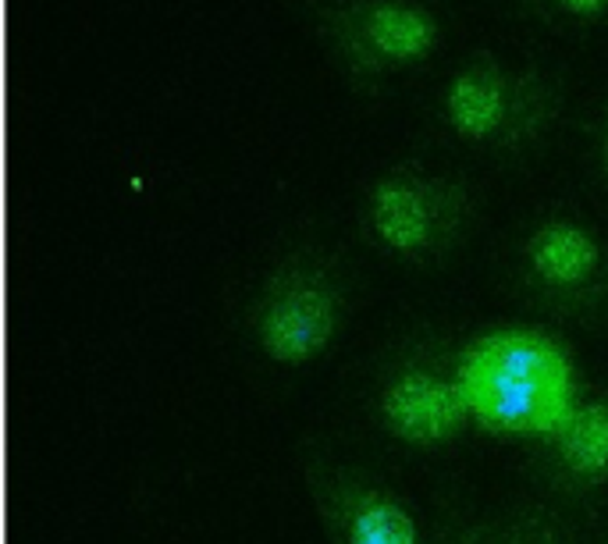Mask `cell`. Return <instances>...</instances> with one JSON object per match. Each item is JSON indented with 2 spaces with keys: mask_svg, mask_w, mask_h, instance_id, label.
Wrapping results in <instances>:
<instances>
[{
  "mask_svg": "<svg viewBox=\"0 0 608 544\" xmlns=\"http://www.w3.org/2000/svg\"><path fill=\"white\" fill-rule=\"evenodd\" d=\"M470 420L495 438L540 442L562 424L584 388L556 335L534 324H495L455 352Z\"/></svg>",
  "mask_w": 608,
  "mask_h": 544,
  "instance_id": "obj_1",
  "label": "cell"
},
{
  "mask_svg": "<svg viewBox=\"0 0 608 544\" xmlns=\"http://www.w3.org/2000/svg\"><path fill=\"white\" fill-rule=\"evenodd\" d=\"M349 321L342 270L317 250L281 256L256 285L250 303V338L275 366H309L338 346Z\"/></svg>",
  "mask_w": 608,
  "mask_h": 544,
  "instance_id": "obj_2",
  "label": "cell"
},
{
  "mask_svg": "<svg viewBox=\"0 0 608 544\" xmlns=\"http://www.w3.org/2000/svg\"><path fill=\"white\" fill-rule=\"evenodd\" d=\"M473 214V189L463 179L416 160L381 168L360 200L363 235L405 264H435L449 256L466 239Z\"/></svg>",
  "mask_w": 608,
  "mask_h": 544,
  "instance_id": "obj_3",
  "label": "cell"
},
{
  "mask_svg": "<svg viewBox=\"0 0 608 544\" xmlns=\"http://www.w3.org/2000/svg\"><path fill=\"white\" fill-rule=\"evenodd\" d=\"M441 114L463 143L509 154L537 143L551 129L559 89L540 68L473 50L445 78Z\"/></svg>",
  "mask_w": 608,
  "mask_h": 544,
  "instance_id": "obj_4",
  "label": "cell"
},
{
  "mask_svg": "<svg viewBox=\"0 0 608 544\" xmlns=\"http://www.w3.org/2000/svg\"><path fill=\"white\" fill-rule=\"evenodd\" d=\"M374 416L391 442L413 452H441L455 445L473 424L455 352L435 338L402 346L377 377Z\"/></svg>",
  "mask_w": 608,
  "mask_h": 544,
  "instance_id": "obj_5",
  "label": "cell"
},
{
  "mask_svg": "<svg viewBox=\"0 0 608 544\" xmlns=\"http://www.w3.org/2000/svg\"><path fill=\"white\" fill-rule=\"evenodd\" d=\"M324 44L360 86L402 72L445 39V19L424 0H314Z\"/></svg>",
  "mask_w": 608,
  "mask_h": 544,
  "instance_id": "obj_6",
  "label": "cell"
},
{
  "mask_svg": "<svg viewBox=\"0 0 608 544\" xmlns=\"http://www.w3.org/2000/svg\"><path fill=\"white\" fill-rule=\"evenodd\" d=\"M523 292L559 317L598 321L608 314V239L584 217L545 214L516 250Z\"/></svg>",
  "mask_w": 608,
  "mask_h": 544,
  "instance_id": "obj_7",
  "label": "cell"
},
{
  "mask_svg": "<svg viewBox=\"0 0 608 544\" xmlns=\"http://www.w3.org/2000/svg\"><path fill=\"white\" fill-rule=\"evenodd\" d=\"M303 484L331 544H430L424 520L367 467L309 445Z\"/></svg>",
  "mask_w": 608,
  "mask_h": 544,
  "instance_id": "obj_8",
  "label": "cell"
},
{
  "mask_svg": "<svg viewBox=\"0 0 608 544\" xmlns=\"http://www.w3.org/2000/svg\"><path fill=\"white\" fill-rule=\"evenodd\" d=\"M537 470L559 495L608 492V391L584 380L573 410L537 442Z\"/></svg>",
  "mask_w": 608,
  "mask_h": 544,
  "instance_id": "obj_9",
  "label": "cell"
},
{
  "mask_svg": "<svg viewBox=\"0 0 608 544\" xmlns=\"http://www.w3.org/2000/svg\"><path fill=\"white\" fill-rule=\"evenodd\" d=\"M481 544H584L576 530L540 501H520L491 520H477Z\"/></svg>",
  "mask_w": 608,
  "mask_h": 544,
  "instance_id": "obj_10",
  "label": "cell"
},
{
  "mask_svg": "<svg viewBox=\"0 0 608 544\" xmlns=\"http://www.w3.org/2000/svg\"><path fill=\"white\" fill-rule=\"evenodd\" d=\"M430 544H481L477 520H449V523H441L435 534H430Z\"/></svg>",
  "mask_w": 608,
  "mask_h": 544,
  "instance_id": "obj_11",
  "label": "cell"
},
{
  "mask_svg": "<svg viewBox=\"0 0 608 544\" xmlns=\"http://www.w3.org/2000/svg\"><path fill=\"white\" fill-rule=\"evenodd\" d=\"M548 4L559 8L570 19H587V22L608 19V0H548Z\"/></svg>",
  "mask_w": 608,
  "mask_h": 544,
  "instance_id": "obj_12",
  "label": "cell"
},
{
  "mask_svg": "<svg viewBox=\"0 0 608 544\" xmlns=\"http://www.w3.org/2000/svg\"><path fill=\"white\" fill-rule=\"evenodd\" d=\"M594 157H598V171L608 185V104L601 107V118L594 125Z\"/></svg>",
  "mask_w": 608,
  "mask_h": 544,
  "instance_id": "obj_13",
  "label": "cell"
},
{
  "mask_svg": "<svg viewBox=\"0 0 608 544\" xmlns=\"http://www.w3.org/2000/svg\"><path fill=\"white\" fill-rule=\"evenodd\" d=\"M601 544H608V537H605V541H601Z\"/></svg>",
  "mask_w": 608,
  "mask_h": 544,
  "instance_id": "obj_14",
  "label": "cell"
}]
</instances>
